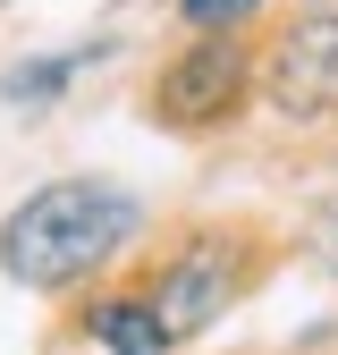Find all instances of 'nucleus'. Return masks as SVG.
<instances>
[{"label":"nucleus","instance_id":"1","mask_svg":"<svg viewBox=\"0 0 338 355\" xmlns=\"http://www.w3.org/2000/svg\"><path fill=\"white\" fill-rule=\"evenodd\" d=\"M136 220L144 211H136L127 187H110V178H60V187L26 195L0 220V271L26 279V288H68L136 237Z\"/></svg>","mask_w":338,"mask_h":355},{"label":"nucleus","instance_id":"2","mask_svg":"<svg viewBox=\"0 0 338 355\" xmlns=\"http://www.w3.org/2000/svg\"><path fill=\"white\" fill-rule=\"evenodd\" d=\"M271 102L287 119H313V110H338V9H313L279 34L271 51Z\"/></svg>","mask_w":338,"mask_h":355},{"label":"nucleus","instance_id":"3","mask_svg":"<svg viewBox=\"0 0 338 355\" xmlns=\"http://www.w3.org/2000/svg\"><path fill=\"white\" fill-rule=\"evenodd\" d=\"M229 288H237V254L220 245V237H203V245H186L178 262L161 271V288H152V304H161V322H169V338H186V330H203L211 313L229 304Z\"/></svg>","mask_w":338,"mask_h":355},{"label":"nucleus","instance_id":"4","mask_svg":"<svg viewBox=\"0 0 338 355\" xmlns=\"http://www.w3.org/2000/svg\"><path fill=\"white\" fill-rule=\"evenodd\" d=\"M237 85H245L237 42H229V34H203L195 51L161 76V110H169V119H186V127H195V119H220V110L237 102Z\"/></svg>","mask_w":338,"mask_h":355},{"label":"nucleus","instance_id":"5","mask_svg":"<svg viewBox=\"0 0 338 355\" xmlns=\"http://www.w3.org/2000/svg\"><path fill=\"white\" fill-rule=\"evenodd\" d=\"M94 338L110 355H169V322H161L152 296H110V304H94Z\"/></svg>","mask_w":338,"mask_h":355},{"label":"nucleus","instance_id":"6","mask_svg":"<svg viewBox=\"0 0 338 355\" xmlns=\"http://www.w3.org/2000/svg\"><path fill=\"white\" fill-rule=\"evenodd\" d=\"M94 60V51H68V60H26V68H9V102H51L60 85Z\"/></svg>","mask_w":338,"mask_h":355},{"label":"nucleus","instance_id":"7","mask_svg":"<svg viewBox=\"0 0 338 355\" xmlns=\"http://www.w3.org/2000/svg\"><path fill=\"white\" fill-rule=\"evenodd\" d=\"M178 9L195 17V26H229V17H245L254 0H178Z\"/></svg>","mask_w":338,"mask_h":355},{"label":"nucleus","instance_id":"8","mask_svg":"<svg viewBox=\"0 0 338 355\" xmlns=\"http://www.w3.org/2000/svg\"><path fill=\"white\" fill-rule=\"evenodd\" d=\"M321 254H330V271H338V203L321 211Z\"/></svg>","mask_w":338,"mask_h":355}]
</instances>
